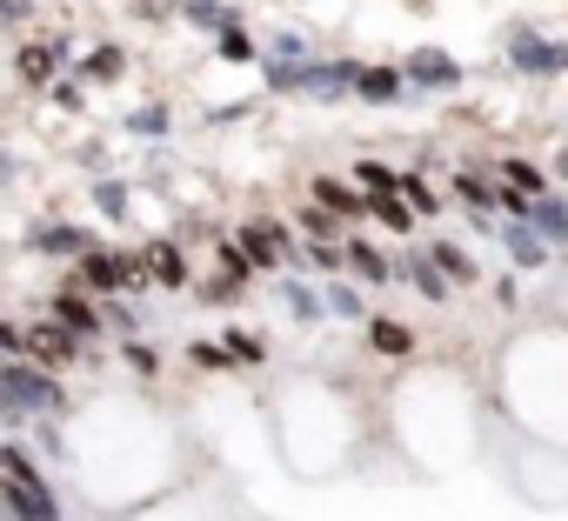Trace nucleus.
<instances>
[{
  "label": "nucleus",
  "mask_w": 568,
  "mask_h": 521,
  "mask_svg": "<svg viewBox=\"0 0 568 521\" xmlns=\"http://www.w3.org/2000/svg\"><path fill=\"white\" fill-rule=\"evenodd\" d=\"M501 241H508V254L521 260V268H541V234H528L521 221H508V227H501Z\"/></svg>",
  "instance_id": "16"
},
{
  "label": "nucleus",
  "mask_w": 568,
  "mask_h": 521,
  "mask_svg": "<svg viewBox=\"0 0 568 521\" xmlns=\"http://www.w3.org/2000/svg\"><path fill=\"white\" fill-rule=\"evenodd\" d=\"M187 21H194V28H207V34H214V28H221V34H234V14L221 8V0H194Z\"/></svg>",
  "instance_id": "21"
},
{
  "label": "nucleus",
  "mask_w": 568,
  "mask_h": 521,
  "mask_svg": "<svg viewBox=\"0 0 568 521\" xmlns=\"http://www.w3.org/2000/svg\"><path fill=\"white\" fill-rule=\"evenodd\" d=\"M455 194H462L468 207H481V214L495 207V187H488V181H475V174H455Z\"/></svg>",
  "instance_id": "24"
},
{
  "label": "nucleus",
  "mask_w": 568,
  "mask_h": 521,
  "mask_svg": "<svg viewBox=\"0 0 568 521\" xmlns=\"http://www.w3.org/2000/svg\"><path fill=\"white\" fill-rule=\"evenodd\" d=\"M402 275H408V288H415L422 302H448V282H442V268H435V254H415Z\"/></svg>",
  "instance_id": "10"
},
{
  "label": "nucleus",
  "mask_w": 568,
  "mask_h": 521,
  "mask_svg": "<svg viewBox=\"0 0 568 521\" xmlns=\"http://www.w3.org/2000/svg\"><path fill=\"white\" fill-rule=\"evenodd\" d=\"M74 335H61V321H48V328H28V341H21V361H34V368H61V361H74Z\"/></svg>",
  "instance_id": "4"
},
{
  "label": "nucleus",
  "mask_w": 568,
  "mask_h": 521,
  "mask_svg": "<svg viewBox=\"0 0 568 521\" xmlns=\"http://www.w3.org/2000/svg\"><path fill=\"white\" fill-rule=\"evenodd\" d=\"M348 268H355L362 282H375V288H382V282L395 275V268H388V254H375L368 241H348Z\"/></svg>",
  "instance_id": "14"
},
{
  "label": "nucleus",
  "mask_w": 568,
  "mask_h": 521,
  "mask_svg": "<svg viewBox=\"0 0 568 521\" xmlns=\"http://www.w3.org/2000/svg\"><path fill=\"white\" fill-rule=\"evenodd\" d=\"M368 214H382V221H388V227H402V234L415 227V207H408L402 194H395V201H368Z\"/></svg>",
  "instance_id": "25"
},
{
  "label": "nucleus",
  "mask_w": 568,
  "mask_h": 521,
  "mask_svg": "<svg viewBox=\"0 0 568 521\" xmlns=\"http://www.w3.org/2000/svg\"><path fill=\"white\" fill-rule=\"evenodd\" d=\"M221 54H227V61H247L254 48H247V34H221Z\"/></svg>",
  "instance_id": "32"
},
{
  "label": "nucleus",
  "mask_w": 568,
  "mask_h": 521,
  "mask_svg": "<svg viewBox=\"0 0 568 521\" xmlns=\"http://www.w3.org/2000/svg\"><path fill=\"white\" fill-rule=\"evenodd\" d=\"M428 254H435V268H442V275H455V282H475V260H468L462 247H448V241H435Z\"/></svg>",
  "instance_id": "19"
},
{
  "label": "nucleus",
  "mask_w": 568,
  "mask_h": 521,
  "mask_svg": "<svg viewBox=\"0 0 568 521\" xmlns=\"http://www.w3.org/2000/svg\"><path fill=\"white\" fill-rule=\"evenodd\" d=\"M315 207H328V214H362L368 194H355V187H342V181H315Z\"/></svg>",
  "instance_id": "15"
},
{
  "label": "nucleus",
  "mask_w": 568,
  "mask_h": 521,
  "mask_svg": "<svg viewBox=\"0 0 568 521\" xmlns=\"http://www.w3.org/2000/svg\"><path fill=\"white\" fill-rule=\"evenodd\" d=\"M408 88V74H395V68H362L355 74V94H368V101H395Z\"/></svg>",
  "instance_id": "11"
},
{
  "label": "nucleus",
  "mask_w": 568,
  "mask_h": 521,
  "mask_svg": "<svg viewBox=\"0 0 568 521\" xmlns=\"http://www.w3.org/2000/svg\"><path fill=\"white\" fill-rule=\"evenodd\" d=\"M501 174H508V187H515V194H528V201H548V187H541V174H535L528 161H501Z\"/></svg>",
  "instance_id": "20"
},
{
  "label": "nucleus",
  "mask_w": 568,
  "mask_h": 521,
  "mask_svg": "<svg viewBox=\"0 0 568 521\" xmlns=\"http://www.w3.org/2000/svg\"><path fill=\"white\" fill-rule=\"evenodd\" d=\"M54 321L61 328H74V335H94L101 321H94V308L88 302H74V295H54Z\"/></svg>",
  "instance_id": "18"
},
{
  "label": "nucleus",
  "mask_w": 568,
  "mask_h": 521,
  "mask_svg": "<svg viewBox=\"0 0 568 521\" xmlns=\"http://www.w3.org/2000/svg\"><path fill=\"white\" fill-rule=\"evenodd\" d=\"M34 408H61L54 375L34 361H8V415H34Z\"/></svg>",
  "instance_id": "2"
},
{
  "label": "nucleus",
  "mask_w": 568,
  "mask_h": 521,
  "mask_svg": "<svg viewBox=\"0 0 568 521\" xmlns=\"http://www.w3.org/2000/svg\"><path fill=\"white\" fill-rule=\"evenodd\" d=\"M402 201H408L415 214H435V194H428V181H415V174H402Z\"/></svg>",
  "instance_id": "26"
},
{
  "label": "nucleus",
  "mask_w": 568,
  "mask_h": 521,
  "mask_svg": "<svg viewBox=\"0 0 568 521\" xmlns=\"http://www.w3.org/2000/svg\"><path fill=\"white\" fill-rule=\"evenodd\" d=\"M121 61H128V54H121V48H94V54H88V68H81V74H88V81H114V74H121Z\"/></svg>",
  "instance_id": "22"
},
{
  "label": "nucleus",
  "mask_w": 568,
  "mask_h": 521,
  "mask_svg": "<svg viewBox=\"0 0 568 521\" xmlns=\"http://www.w3.org/2000/svg\"><path fill=\"white\" fill-rule=\"evenodd\" d=\"M54 68H61V48H28L21 54V81H34V88H48Z\"/></svg>",
  "instance_id": "17"
},
{
  "label": "nucleus",
  "mask_w": 568,
  "mask_h": 521,
  "mask_svg": "<svg viewBox=\"0 0 568 521\" xmlns=\"http://www.w3.org/2000/svg\"><path fill=\"white\" fill-rule=\"evenodd\" d=\"M41 247H48V254H81L88 241H81L74 227H48V234H41Z\"/></svg>",
  "instance_id": "27"
},
{
  "label": "nucleus",
  "mask_w": 568,
  "mask_h": 521,
  "mask_svg": "<svg viewBox=\"0 0 568 521\" xmlns=\"http://www.w3.org/2000/svg\"><path fill=\"white\" fill-rule=\"evenodd\" d=\"M328 308H335V315H362V302H355L348 288H335V295H328Z\"/></svg>",
  "instance_id": "34"
},
{
  "label": "nucleus",
  "mask_w": 568,
  "mask_h": 521,
  "mask_svg": "<svg viewBox=\"0 0 568 521\" xmlns=\"http://www.w3.org/2000/svg\"><path fill=\"white\" fill-rule=\"evenodd\" d=\"M288 308H295V315H308V321H315V315H322V302H315V295H308V288H302V282H288Z\"/></svg>",
  "instance_id": "29"
},
{
  "label": "nucleus",
  "mask_w": 568,
  "mask_h": 521,
  "mask_svg": "<svg viewBox=\"0 0 568 521\" xmlns=\"http://www.w3.org/2000/svg\"><path fill=\"white\" fill-rule=\"evenodd\" d=\"M408 81H415V88H462V68H455V54H442V48H415V54H408Z\"/></svg>",
  "instance_id": "8"
},
{
  "label": "nucleus",
  "mask_w": 568,
  "mask_h": 521,
  "mask_svg": "<svg viewBox=\"0 0 568 521\" xmlns=\"http://www.w3.org/2000/svg\"><path fill=\"white\" fill-rule=\"evenodd\" d=\"M8 521H14V514H8Z\"/></svg>",
  "instance_id": "36"
},
{
  "label": "nucleus",
  "mask_w": 568,
  "mask_h": 521,
  "mask_svg": "<svg viewBox=\"0 0 568 521\" xmlns=\"http://www.w3.org/2000/svg\"><path fill=\"white\" fill-rule=\"evenodd\" d=\"M355 61H308V68H295V88L302 94H348L355 88Z\"/></svg>",
  "instance_id": "6"
},
{
  "label": "nucleus",
  "mask_w": 568,
  "mask_h": 521,
  "mask_svg": "<svg viewBox=\"0 0 568 521\" xmlns=\"http://www.w3.org/2000/svg\"><path fill=\"white\" fill-rule=\"evenodd\" d=\"M94 201H101V207H108V214H121V207H128V194H121V187H114V181H101V187H94Z\"/></svg>",
  "instance_id": "31"
},
{
  "label": "nucleus",
  "mask_w": 568,
  "mask_h": 521,
  "mask_svg": "<svg viewBox=\"0 0 568 521\" xmlns=\"http://www.w3.org/2000/svg\"><path fill=\"white\" fill-rule=\"evenodd\" d=\"M141 275H148L154 288H181V282H187V260H181V247H168V241H154V247L141 254Z\"/></svg>",
  "instance_id": "9"
},
{
  "label": "nucleus",
  "mask_w": 568,
  "mask_h": 521,
  "mask_svg": "<svg viewBox=\"0 0 568 521\" xmlns=\"http://www.w3.org/2000/svg\"><path fill=\"white\" fill-rule=\"evenodd\" d=\"M528 221H535V234H568V207L561 201H535Z\"/></svg>",
  "instance_id": "23"
},
{
  "label": "nucleus",
  "mask_w": 568,
  "mask_h": 521,
  "mask_svg": "<svg viewBox=\"0 0 568 521\" xmlns=\"http://www.w3.org/2000/svg\"><path fill=\"white\" fill-rule=\"evenodd\" d=\"M368 348H375V355H408V348H415V335H408L402 321L375 315V321H368Z\"/></svg>",
  "instance_id": "13"
},
{
  "label": "nucleus",
  "mask_w": 568,
  "mask_h": 521,
  "mask_svg": "<svg viewBox=\"0 0 568 521\" xmlns=\"http://www.w3.org/2000/svg\"><path fill=\"white\" fill-rule=\"evenodd\" d=\"M134 134H168V108H141L134 114Z\"/></svg>",
  "instance_id": "28"
},
{
  "label": "nucleus",
  "mask_w": 568,
  "mask_h": 521,
  "mask_svg": "<svg viewBox=\"0 0 568 521\" xmlns=\"http://www.w3.org/2000/svg\"><path fill=\"white\" fill-rule=\"evenodd\" d=\"M561 241H568V234H561Z\"/></svg>",
  "instance_id": "35"
},
{
  "label": "nucleus",
  "mask_w": 568,
  "mask_h": 521,
  "mask_svg": "<svg viewBox=\"0 0 568 521\" xmlns=\"http://www.w3.org/2000/svg\"><path fill=\"white\" fill-rule=\"evenodd\" d=\"M302 227H308V234H315V247H322V241H328V234H335V214H328V207H315V214H308V221H302Z\"/></svg>",
  "instance_id": "30"
},
{
  "label": "nucleus",
  "mask_w": 568,
  "mask_h": 521,
  "mask_svg": "<svg viewBox=\"0 0 568 521\" xmlns=\"http://www.w3.org/2000/svg\"><path fill=\"white\" fill-rule=\"evenodd\" d=\"M0 468H8V514H14V521H61L54 494L34 481V468H28L21 448H0Z\"/></svg>",
  "instance_id": "1"
},
{
  "label": "nucleus",
  "mask_w": 568,
  "mask_h": 521,
  "mask_svg": "<svg viewBox=\"0 0 568 521\" xmlns=\"http://www.w3.org/2000/svg\"><path fill=\"white\" fill-rule=\"evenodd\" d=\"M281 247H288V227H281V221H247L241 227V254L254 260V268H274Z\"/></svg>",
  "instance_id": "7"
},
{
  "label": "nucleus",
  "mask_w": 568,
  "mask_h": 521,
  "mask_svg": "<svg viewBox=\"0 0 568 521\" xmlns=\"http://www.w3.org/2000/svg\"><path fill=\"white\" fill-rule=\"evenodd\" d=\"M355 181H362V194H368V201H395V194H402V174H395V167H382V161H362V167H355Z\"/></svg>",
  "instance_id": "12"
},
{
  "label": "nucleus",
  "mask_w": 568,
  "mask_h": 521,
  "mask_svg": "<svg viewBox=\"0 0 568 521\" xmlns=\"http://www.w3.org/2000/svg\"><path fill=\"white\" fill-rule=\"evenodd\" d=\"M227 348H234L241 361H261V341H254V335H241V328H234V341H227Z\"/></svg>",
  "instance_id": "33"
},
{
  "label": "nucleus",
  "mask_w": 568,
  "mask_h": 521,
  "mask_svg": "<svg viewBox=\"0 0 568 521\" xmlns=\"http://www.w3.org/2000/svg\"><path fill=\"white\" fill-rule=\"evenodd\" d=\"M81 282H88L94 295H114V288H141V282H134V260H121V254H81Z\"/></svg>",
  "instance_id": "5"
},
{
  "label": "nucleus",
  "mask_w": 568,
  "mask_h": 521,
  "mask_svg": "<svg viewBox=\"0 0 568 521\" xmlns=\"http://www.w3.org/2000/svg\"><path fill=\"white\" fill-rule=\"evenodd\" d=\"M508 61L521 74H568V41H541V34H515L508 41Z\"/></svg>",
  "instance_id": "3"
}]
</instances>
